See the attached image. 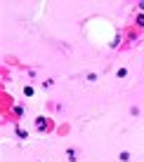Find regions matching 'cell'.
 I'll return each instance as SVG.
<instances>
[{"mask_svg":"<svg viewBox=\"0 0 144 162\" xmlns=\"http://www.w3.org/2000/svg\"><path fill=\"white\" fill-rule=\"evenodd\" d=\"M47 125H50V122H47V120H45V117H43V115H40V117H36V127H38V129H40V132H43V129H45Z\"/></svg>","mask_w":144,"mask_h":162,"instance_id":"6da1fadb","label":"cell"},{"mask_svg":"<svg viewBox=\"0 0 144 162\" xmlns=\"http://www.w3.org/2000/svg\"><path fill=\"white\" fill-rule=\"evenodd\" d=\"M137 24H139V26H144V14H139V17H137Z\"/></svg>","mask_w":144,"mask_h":162,"instance_id":"8992f818","label":"cell"},{"mask_svg":"<svg viewBox=\"0 0 144 162\" xmlns=\"http://www.w3.org/2000/svg\"><path fill=\"white\" fill-rule=\"evenodd\" d=\"M66 157H69V160H76V150H73V148H71V150H66Z\"/></svg>","mask_w":144,"mask_h":162,"instance_id":"3957f363","label":"cell"},{"mask_svg":"<svg viewBox=\"0 0 144 162\" xmlns=\"http://www.w3.org/2000/svg\"><path fill=\"white\" fill-rule=\"evenodd\" d=\"M17 134H19V139H26V136H28V134H26V129H21V127L17 129Z\"/></svg>","mask_w":144,"mask_h":162,"instance_id":"277c9868","label":"cell"},{"mask_svg":"<svg viewBox=\"0 0 144 162\" xmlns=\"http://www.w3.org/2000/svg\"><path fill=\"white\" fill-rule=\"evenodd\" d=\"M14 115H24V106H14Z\"/></svg>","mask_w":144,"mask_h":162,"instance_id":"7a4b0ae2","label":"cell"},{"mask_svg":"<svg viewBox=\"0 0 144 162\" xmlns=\"http://www.w3.org/2000/svg\"><path fill=\"white\" fill-rule=\"evenodd\" d=\"M24 94L26 96H33V87H24Z\"/></svg>","mask_w":144,"mask_h":162,"instance_id":"5b68a950","label":"cell"}]
</instances>
